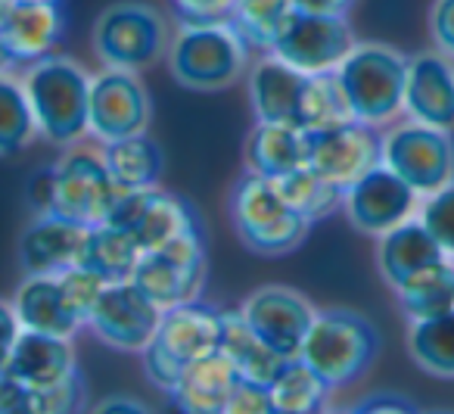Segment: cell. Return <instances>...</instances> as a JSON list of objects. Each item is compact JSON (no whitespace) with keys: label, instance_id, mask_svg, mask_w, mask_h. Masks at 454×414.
I'll return each instance as SVG.
<instances>
[{"label":"cell","instance_id":"cell-25","mask_svg":"<svg viewBox=\"0 0 454 414\" xmlns=\"http://www.w3.org/2000/svg\"><path fill=\"white\" fill-rule=\"evenodd\" d=\"M448 259L442 252V246L435 243V237L427 231L420 219L402 221L392 231H386L377 243V265L380 275L389 287H398L402 281H408L411 275L429 268V265Z\"/></svg>","mask_w":454,"mask_h":414},{"label":"cell","instance_id":"cell-4","mask_svg":"<svg viewBox=\"0 0 454 414\" xmlns=\"http://www.w3.org/2000/svg\"><path fill=\"white\" fill-rule=\"evenodd\" d=\"M231 219L237 237L255 256H286L309 237L311 227V221L293 212L271 178H262L249 169L231 190Z\"/></svg>","mask_w":454,"mask_h":414},{"label":"cell","instance_id":"cell-51","mask_svg":"<svg viewBox=\"0 0 454 414\" xmlns=\"http://www.w3.org/2000/svg\"><path fill=\"white\" fill-rule=\"evenodd\" d=\"M423 414H427V411H423ZM429 414H454V411H429Z\"/></svg>","mask_w":454,"mask_h":414},{"label":"cell","instance_id":"cell-14","mask_svg":"<svg viewBox=\"0 0 454 414\" xmlns=\"http://www.w3.org/2000/svg\"><path fill=\"white\" fill-rule=\"evenodd\" d=\"M159 318H162V308L146 299L137 290V283L115 281L103 287L100 299L88 318V327L113 349L144 352L156 333Z\"/></svg>","mask_w":454,"mask_h":414},{"label":"cell","instance_id":"cell-28","mask_svg":"<svg viewBox=\"0 0 454 414\" xmlns=\"http://www.w3.org/2000/svg\"><path fill=\"white\" fill-rule=\"evenodd\" d=\"M103 163H106L115 190L128 194V190L156 187L165 169V153L144 131V134H134V138L103 144Z\"/></svg>","mask_w":454,"mask_h":414},{"label":"cell","instance_id":"cell-2","mask_svg":"<svg viewBox=\"0 0 454 414\" xmlns=\"http://www.w3.org/2000/svg\"><path fill=\"white\" fill-rule=\"evenodd\" d=\"M22 88L41 138L66 147L88 134L90 76L84 72V66L53 53L28 66Z\"/></svg>","mask_w":454,"mask_h":414},{"label":"cell","instance_id":"cell-38","mask_svg":"<svg viewBox=\"0 0 454 414\" xmlns=\"http://www.w3.org/2000/svg\"><path fill=\"white\" fill-rule=\"evenodd\" d=\"M420 221L435 237V243L442 246V252L448 259H454V178L445 187L427 196V203L420 209Z\"/></svg>","mask_w":454,"mask_h":414},{"label":"cell","instance_id":"cell-8","mask_svg":"<svg viewBox=\"0 0 454 414\" xmlns=\"http://www.w3.org/2000/svg\"><path fill=\"white\" fill-rule=\"evenodd\" d=\"M383 165L417 196H429L454 178V144L442 128L402 122L383 134Z\"/></svg>","mask_w":454,"mask_h":414},{"label":"cell","instance_id":"cell-49","mask_svg":"<svg viewBox=\"0 0 454 414\" xmlns=\"http://www.w3.org/2000/svg\"><path fill=\"white\" fill-rule=\"evenodd\" d=\"M16 0H0V22L7 20V13H10V7H13Z\"/></svg>","mask_w":454,"mask_h":414},{"label":"cell","instance_id":"cell-1","mask_svg":"<svg viewBox=\"0 0 454 414\" xmlns=\"http://www.w3.org/2000/svg\"><path fill=\"white\" fill-rule=\"evenodd\" d=\"M377 355L380 333L364 314L352 308H321L296 358H302L330 389H340L361 380Z\"/></svg>","mask_w":454,"mask_h":414},{"label":"cell","instance_id":"cell-37","mask_svg":"<svg viewBox=\"0 0 454 414\" xmlns=\"http://www.w3.org/2000/svg\"><path fill=\"white\" fill-rule=\"evenodd\" d=\"M57 283H59V290H63V299H66V306H69V312L75 314L84 327L90 312H94L97 299H100L103 287H106V281H103L97 271L84 268V265H72L63 275H57Z\"/></svg>","mask_w":454,"mask_h":414},{"label":"cell","instance_id":"cell-11","mask_svg":"<svg viewBox=\"0 0 454 414\" xmlns=\"http://www.w3.org/2000/svg\"><path fill=\"white\" fill-rule=\"evenodd\" d=\"M153 103L137 72L128 69H103L90 78L88 100V131L97 140L134 138L150 128Z\"/></svg>","mask_w":454,"mask_h":414},{"label":"cell","instance_id":"cell-42","mask_svg":"<svg viewBox=\"0 0 454 414\" xmlns=\"http://www.w3.org/2000/svg\"><path fill=\"white\" fill-rule=\"evenodd\" d=\"M0 414H44L41 411L38 389L22 386L0 370Z\"/></svg>","mask_w":454,"mask_h":414},{"label":"cell","instance_id":"cell-19","mask_svg":"<svg viewBox=\"0 0 454 414\" xmlns=\"http://www.w3.org/2000/svg\"><path fill=\"white\" fill-rule=\"evenodd\" d=\"M402 109L411 122L442 131L454 128V66L445 53L420 51L408 57Z\"/></svg>","mask_w":454,"mask_h":414},{"label":"cell","instance_id":"cell-33","mask_svg":"<svg viewBox=\"0 0 454 414\" xmlns=\"http://www.w3.org/2000/svg\"><path fill=\"white\" fill-rule=\"evenodd\" d=\"M274 184H278V190L284 194V200L290 203L293 212H299L305 221H311V225L327 219V215H333L336 209H342V200H346V190L336 187L327 178H321L315 169H309V165L278 178Z\"/></svg>","mask_w":454,"mask_h":414},{"label":"cell","instance_id":"cell-13","mask_svg":"<svg viewBox=\"0 0 454 414\" xmlns=\"http://www.w3.org/2000/svg\"><path fill=\"white\" fill-rule=\"evenodd\" d=\"M377 165H383V134L377 125L352 119L327 131H309V169L336 187H352Z\"/></svg>","mask_w":454,"mask_h":414},{"label":"cell","instance_id":"cell-5","mask_svg":"<svg viewBox=\"0 0 454 414\" xmlns=\"http://www.w3.org/2000/svg\"><path fill=\"white\" fill-rule=\"evenodd\" d=\"M221 308L190 299L162 312L153 339L144 349V368L150 383L168 393L190 362L208 355L221 343Z\"/></svg>","mask_w":454,"mask_h":414},{"label":"cell","instance_id":"cell-35","mask_svg":"<svg viewBox=\"0 0 454 414\" xmlns=\"http://www.w3.org/2000/svg\"><path fill=\"white\" fill-rule=\"evenodd\" d=\"M293 13V0H234L231 26L240 32L249 51H271Z\"/></svg>","mask_w":454,"mask_h":414},{"label":"cell","instance_id":"cell-10","mask_svg":"<svg viewBox=\"0 0 454 414\" xmlns=\"http://www.w3.org/2000/svg\"><path fill=\"white\" fill-rule=\"evenodd\" d=\"M119 196L103 153L88 147H72L53 165V212L84 227L106 225L113 203Z\"/></svg>","mask_w":454,"mask_h":414},{"label":"cell","instance_id":"cell-22","mask_svg":"<svg viewBox=\"0 0 454 414\" xmlns=\"http://www.w3.org/2000/svg\"><path fill=\"white\" fill-rule=\"evenodd\" d=\"M305 72L286 66L284 60L271 57L249 69V107L259 122H280V125H299L302 113ZM302 128V125H299Z\"/></svg>","mask_w":454,"mask_h":414},{"label":"cell","instance_id":"cell-18","mask_svg":"<svg viewBox=\"0 0 454 414\" xmlns=\"http://www.w3.org/2000/svg\"><path fill=\"white\" fill-rule=\"evenodd\" d=\"M69 16L63 4H32L16 0L7 20L0 22V47L13 66H32L53 57L66 38Z\"/></svg>","mask_w":454,"mask_h":414},{"label":"cell","instance_id":"cell-36","mask_svg":"<svg viewBox=\"0 0 454 414\" xmlns=\"http://www.w3.org/2000/svg\"><path fill=\"white\" fill-rule=\"evenodd\" d=\"M38 134L22 82L0 72V156L22 153Z\"/></svg>","mask_w":454,"mask_h":414},{"label":"cell","instance_id":"cell-44","mask_svg":"<svg viewBox=\"0 0 454 414\" xmlns=\"http://www.w3.org/2000/svg\"><path fill=\"white\" fill-rule=\"evenodd\" d=\"M348 414H423V411L398 393H373L367 399H361Z\"/></svg>","mask_w":454,"mask_h":414},{"label":"cell","instance_id":"cell-50","mask_svg":"<svg viewBox=\"0 0 454 414\" xmlns=\"http://www.w3.org/2000/svg\"><path fill=\"white\" fill-rule=\"evenodd\" d=\"M32 4H63V0H32Z\"/></svg>","mask_w":454,"mask_h":414},{"label":"cell","instance_id":"cell-45","mask_svg":"<svg viewBox=\"0 0 454 414\" xmlns=\"http://www.w3.org/2000/svg\"><path fill=\"white\" fill-rule=\"evenodd\" d=\"M28 206H32L35 215L53 212V165L51 169H41L28 181Z\"/></svg>","mask_w":454,"mask_h":414},{"label":"cell","instance_id":"cell-3","mask_svg":"<svg viewBox=\"0 0 454 414\" xmlns=\"http://www.w3.org/2000/svg\"><path fill=\"white\" fill-rule=\"evenodd\" d=\"M168 69L187 91H224L249 69V44L231 22L181 26L168 44Z\"/></svg>","mask_w":454,"mask_h":414},{"label":"cell","instance_id":"cell-21","mask_svg":"<svg viewBox=\"0 0 454 414\" xmlns=\"http://www.w3.org/2000/svg\"><path fill=\"white\" fill-rule=\"evenodd\" d=\"M240 383V374L221 349L190 362L168 389L175 414H221L227 395Z\"/></svg>","mask_w":454,"mask_h":414},{"label":"cell","instance_id":"cell-7","mask_svg":"<svg viewBox=\"0 0 454 414\" xmlns=\"http://www.w3.org/2000/svg\"><path fill=\"white\" fill-rule=\"evenodd\" d=\"M408 57L389 44H355L336 66V78L358 122L380 125L402 113Z\"/></svg>","mask_w":454,"mask_h":414},{"label":"cell","instance_id":"cell-17","mask_svg":"<svg viewBox=\"0 0 454 414\" xmlns=\"http://www.w3.org/2000/svg\"><path fill=\"white\" fill-rule=\"evenodd\" d=\"M90 227L75 225L57 212L35 215L20 234L16 259L26 277H57L66 268L82 262Z\"/></svg>","mask_w":454,"mask_h":414},{"label":"cell","instance_id":"cell-39","mask_svg":"<svg viewBox=\"0 0 454 414\" xmlns=\"http://www.w3.org/2000/svg\"><path fill=\"white\" fill-rule=\"evenodd\" d=\"M38 399L44 414H82L88 405V380H84L82 368L53 386L38 389Z\"/></svg>","mask_w":454,"mask_h":414},{"label":"cell","instance_id":"cell-46","mask_svg":"<svg viewBox=\"0 0 454 414\" xmlns=\"http://www.w3.org/2000/svg\"><path fill=\"white\" fill-rule=\"evenodd\" d=\"M20 318H16L13 306L10 302L0 299V368H4V362H7L10 349H13L16 337H20Z\"/></svg>","mask_w":454,"mask_h":414},{"label":"cell","instance_id":"cell-41","mask_svg":"<svg viewBox=\"0 0 454 414\" xmlns=\"http://www.w3.org/2000/svg\"><path fill=\"white\" fill-rule=\"evenodd\" d=\"M221 414H274L271 393H268V386H262V383L243 380L240 377L234 393L227 395Z\"/></svg>","mask_w":454,"mask_h":414},{"label":"cell","instance_id":"cell-52","mask_svg":"<svg viewBox=\"0 0 454 414\" xmlns=\"http://www.w3.org/2000/svg\"><path fill=\"white\" fill-rule=\"evenodd\" d=\"M321 414H348V411H321Z\"/></svg>","mask_w":454,"mask_h":414},{"label":"cell","instance_id":"cell-29","mask_svg":"<svg viewBox=\"0 0 454 414\" xmlns=\"http://www.w3.org/2000/svg\"><path fill=\"white\" fill-rule=\"evenodd\" d=\"M395 290L398 308L408 314L411 321L435 318L442 312L454 308V259H442V262L429 265V268L411 275Z\"/></svg>","mask_w":454,"mask_h":414},{"label":"cell","instance_id":"cell-6","mask_svg":"<svg viewBox=\"0 0 454 414\" xmlns=\"http://www.w3.org/2000/svg\"><path fill=\"white\" fill-rule=\"evenodd\" d=\"M94 53L106 69L140 72L168 53L171 32L162 10L144 0L109 4L94 22Z\"/></svg>","mask_w":454,"mask_h":414},{"label":"cell","instance_id":"cell-27","mask_svg":"<svg viewBox=\"0 0 454 414\" xmlns=\"http://www.w3.org/2000/svg\"><path fill=\"white\" fill-rule=\"evenodd\" d=\"M218 349L231 358V364H234L237 374H240L243 380L262 383V386H271V380L286 364V358L278 355V352H274L271 346L249 327V321L243 318V312L221 314Z\"/></svg>","mask_w":454,"mask_h":414},{"label":"cell","instance_id":"cell-20","mask_svg":"<svg viewBox=\"0 0 454 414\" xmlns=\"http://www.w3.org/2000/svg\"><path fill=\"white\" fill-rule=\"evenodd\" d=\"M4 374L10 380L22 383L32 389H47L53 383L66 380L69 374L78 370L75 349L72 339L66 337H51V333H35V330H20L13 349H10L7 362H4Z\"/></svg>","mask_w":454,"mask_h":414},{"label":"cell","instance_id":"cell-40","mask_svg":"<svg viewBox=\"0 0 454 414\" xmlns=\"http://www.w3.org/2000/svg\"><path fill=\"white\" fill-rule=\"evenodd\" d=\"M181 26H215L231 22L234 0H171Z\"/></svg>","mask_w":454,"mask_h":414},{"label":"cell","instance_id":"cell-32","mask_svg":"<svg viewBox=\"0 0 454 414\" xmlns=\"http://www.w3.org/2000/svg\"><path fill=\"white\" fill-rule=\"evenodd\" d=\"M408 352L420 370L454 380V308L435 318L411 321Z\"/></svg>","mask_w":454,"mask_h":414},{"label":"cell","instance_id":"cell-47","mask_svg":"<svg viewBox=\"0 0 454 414\" xmlns=\"http://www.w3.org/2000/svg\"><path fill=\"white\" fill-rule=\"evenodd\" d=\"M90 414H153V411L140 399H134V395L119 393V395H106L103 402H97V405L90 408Z\"/></svg>","mask_w":454,"mask_h":414},{"label":"cell","instance_id":"cell-48","mask_svg":"<svg viewBox=\"0 0 454 414\" xmlns=\"http://www.w3.org/2000/svg\"><path fill=\"white\" fill-rule=\"evenodd\" d=\"M293 7L302 13H321V16H346L355 7V0H293Z\"/></svg>","mask_w":454,"mask_h":414},{"label":"cell","instance_id":"cell-16","mask_svg":"<svg viewBox=\"0 0 454 414\" xmlns=\"http://www.w3.org/2000/svg\"><path fill=\"white\" fill-rule=\"evenodd\" d=\"M243 318L249 321L255 333L271 346L278 355L296 358L302 349V339L315 321V308L302 293L290 287H259L243 302Z\"/></svg>","mask_w":454,"mask_h":414},{"label":"cell","instance_id":"cell-12","mask_svg":"<svg viewBox=\"0 0 454 414\" xmlns=\"http://www.w3.org/2000/svg\"><path fill=\"white\" fill-rule=\"evenodd\" d=\"M355 47V32L346 16H321V13H296L271 44V57L284 60L286 66L315 76V72H333Z\"/></svg>","mask_w":454,"mask_h":414},{"label":"cell","instance_id":"cell-26","mask_svg":"<svg viewBox=\"0 0 454 414\" xmlns=\"http://www.w3.org/2000/svg\"><path fill=\"white\" fill-rule=\"evenodd\" d=\"M10 306H13L22 330L51 333V337L66 339H72L82 330V321L69 312L57 277H26Z\"/></svg>","mask_w":454,"mask_h":414},{"label":"cell","instance_id":"cell-15","mask_svg":"<svg viewBox=\"0 0 454 414\" xmlns=\"http://www.w3.org/2000/svg\"><path fill=\"white\" fill-rule=\"evenodd\" d=\"M417 194L386 165L371 169L364 178L346 187V219L352 221L355 231L371 234V237H383L395 225L411 219L414 212Z\"/></svg>","mask_w":454,"mask_h":414},{"label":"cell","instance_id":"cell-30","mask_svg":"<svg viewBox=\"0 0 454 414\" xmlns=\"http://www.w3.org/2000/svg\"><path fill=\"white\" fill-rule=\"evenodd\" d=\"M140 256H144V250H140L131 231H125L119 225H97L88 231V243H84L78 265L97 271L106 283H115L131 281Z\"/></svg>","mask_w":454,"mask_h":414},{"label":"cell","instance_id":"cell-43","mask_svg":"<svg viewBox=\"0 0 454 414\" xmlns=\"http://www.w3.org/2000/svg\"><path fill=\"white\" fill-rule=\"evenodd\" d=\"M429 35L439 53L454 60V0H435L429 10Z\"/></svg>","mask_w":454,"mask_h":414},{"label":"cell","instance_id":"cell-24","mask_svg":"<svg viewBox=\"0 0 454 414\" xmlns=\"http://www.w3.org/2000/svg\"><path fill=\"white\" fill-rule=\"evenodd\" d=\"M309 165V131L299 125H280V122H255L247 138V169L262 178L290 175V171Z\"/></svg>","mask_w":454,"mask_h":414},{"label":"cell","instance_id":"cell-9","mask_svg":"<svg viewBox=\"0 0 454 414\" xmlns=\"http://www.w3.org/2000/svg\"><path fill=\"white\" fill-rule=\"evenodd\" d=\"M106 225H119L134 234L144 252L162 250L184 234H206L196 206L181 194H165L159 187L128 190L113 203Z\"/></svg>","mask_w":454,"mask_h":414},{"label":"cell","instance_id":"cell-23","mask_svg":"<svg viewBox=\"0 0 454 414\" xmlns=\"http://www.w3.org/2000/svg\"><path fill=\"white\" fill-rule=\"evenodd\" d=\"M131 281L150 302L159 308L181 306V302L200 299L202 283H206V262H181L162 250L144 252L134 268Z\"/></svg>","mask_w":454,"mask_h":414},{"label":"cell","instance_id":"cell-34","mask_svg":"<svg viewBox=\"0 0 454 414\" xmlns=\"http://www.w3.org/2000/svg\"><path fill=\"white\" fill-rule=\"evenodd\" d=\"M352 109L340 88V78L333 72H315L305 78L302 91V113H299V125L305 131H327V128L346 125L352 122Z\"/></svg>","mask_w":454,"mask_h":414},{"label":"cell","instance_id":"cell-31","mask_svg":"<svg viewBox=\"0 0 454 414\" xmlns=\"http://www.w3.org/2000/svg\"><path fill=\"white\" fill-rule=\"evenodd\" d=\"M268 393H271L274 414H321L327 411V399L333 389L302 358H286Z\"/></svg>","mask_w":454,"mask_h":414}]
</instances>
